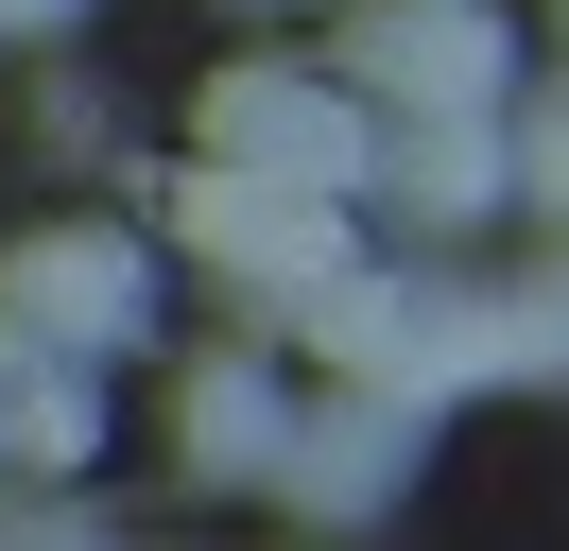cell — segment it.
Wrapping results in <instances>:
<instances>
[{
  "label": "cell",
  "mask_w": 569,
  "mask_h": 551,
  "mask_svg": "<svg viewBox=\"0 0 569 551\" xmlns=\"http://www.w3.org/2000/svg\"><path fill=\"white\" fill-rule=\"evenodd\" d=\"M104 448V397H87V344H36L0 310V465H87Z\"/></svg>",
  "instance_id": "ba28073f"
},
{
  "label": "cell",
  "mask_w": 569,
  "mask_h": 551,
  "mask_svg": "<svg viewBox=\"0 0 569 551\" xmlns=\"http://www.w3.org/2000/svg\"><path fill=\"white\" fill-rule=\"evenodd\" d=\"M277 431H293V379L259 362V344H208V362L173 379V465H190V482H259Z\"/></svg>",
  "instance_id": "52a82bcc"
},
{
  "label": "cell",
  "mask_w": 569,
  "mask_h": 551,
  "mask_svg": "<svg viewBox=\"0 0 569 551\" xmlns=\"http://www.w3.org/2000/svg\"><path fill=\"white\" fill-rule=\"evenodd\" d=\"M500 52H518V34H500L483 0H362V18L328 34V69L362 87V121H397V103H500Z\"/></svg>",
  "instance_id": "277c9868"
},
{
  "label": "cell",
  "mask_w": 569,
  "mask_h": 551,
  "mask_svg": "<svg viewBox=\"0 0 569 551\" xmlns=\"http://www.w3.org/2000/svg\"><path fill=\"white\" fill-rule=\"evenodd\" d=\"M500 379L569 397V224H552V276H518V293H500Z\"/></svg>",
  "instance_id": "30bf717a"
},
{
  "label": "cell",
  "mask_w": 569,
  "mask_h": 551,
  "mask_svg": "<svg viewBox=\"0 0 569 551\" xmlns=\"http://www.w3.org/2000/svg\"><path fill=\"white\" fill-rule=\"evenodd\" d=\"M242 18H277V0H242Z\"/></svg>",
  "instance_id": "4fadbf2b"
},
{
  "label": "cell",
  "mask_w": 569,
  "mask_h": 551,
  "mask_svg": "<svg viewBox=\"0 0 569 551\" xmlns=\"http://www.w3.org/2000/svg\"><path fill=\"white\" fill-rule=\"evenodd\" d=\"M552 18H569V0H552Z\"/></svg>",
  "instance_id": "5bb4252c"
},
{
  "label": "cell",
  "mask_w": 569,
  "mask_h": 551,
  "mask_svg": "<svg viewBox=\"0 0 569 551\" xmlns=\"http://www.w3.org/2000/svg\"><path fill=\"white\" fill-rule=\"evenodd\" d=\"M277 328L311 344L328 379H397V344H415V293H397V276H346V259H328V276H293V293H277Z\"/></svg>",
  "instance_id": "9c48e42d"
},
{
  "label": "cell",
  "mask_w": 569,
  "mask_h": 551,
  "mask_svg": "<svg viewBox=\"0 0 569 551\" xmlns=\"http://www.w3.org/2000/svg\"><path fill=\"white\" fill-rule=\"evenodd\" d=\"M415 448H431V413L397 397V379H328V397L277 431V465H259V482H277L293 517H346V534H362V517L415 500Z\"/></svg>",
  "instance_id": "7a4b0ae2"
},
{
  "label": "cell",
  "mask_w": 569,
  "mask_h": 551,
  "mask_svg": "<svg viewBox=\"0 0 569 551\" xmlns=\"http://www.w3.org/2000/svg\"><path fill=\"white\" fill-rule=\"evenodd\" d=\"M362 190L415 241L500 224V103H397V121H362Z\"/></svg>",
  "instance_id": "5b68a950"
},
{
  "label": "cell",
  "mask_w": 569,
  "mask_h": 551,
  "mask_svg": "<svg viewBox=\"0 0 569 551\" xmlns=\"http://www.w3.org/2000/svg\"><path fill=\"white\" fill-rule=\"evenodd\" d=\"M173 241L277 310L293 276H328V259H346V190H311V172H259V156H190V172H173Z\"/></svg>",
  "instance_id": "6da1fadb"
},
{
  "label": "cell",
  "mask_w": 569,
  "mask_h": 551,
  "mask_svg": "<svg viewBox=\"0 0 569 551\" xmlns=\"http://www.w3.org/2000/svg\"><path fill=\"white\" fill-rule=\"evenodd\" d=\"M500 207H535V224H569V87H535L518 121H500Z\"/></svg>",
  "instance_id": "8fae6325"
},
{
  "label": "cell",
  "mask_w": 569,
  "mask_h": 551,
  "mask_svg": "<svg viewBox=\"0 0 569 551\" xmlns=\"http://www.w3.org/2000/svg\"><path fill=\"white\" fill-rule=\"evenodd\" d=\"M208 156H259V172H311V190H362V87L346 69H277V52H224L208 103H190Z\"/></svg>",
  "instance_id": "3957f363"
},
{
  "label": "cell",
  "mask_w": 569,
  "mask_h": 551,
  "mask_svg": "<svg viewBox=\"0 0 569 551\" xmlns=\"http://www.w3.org/2000/svg\"><path fill=\"white\" fill-rule=\"evenodd\" d=\"M52 18H87V0H0V34H52Z\"/></svg>",
  "instance_id": "7c38bea8"
},
{
  "label": "cell",
  "mask_w": 569,
  "mask_h": 551,
  "mask_svg": "<svg viewBox=\"0 0 569 551\" xmlns=\"http://www.w3.org/2000/svg\"><path fill=\"white\" fill-rule=\"evenodd\" d=\"M0 310H18L36 344H87V362H104V344L156 328V276H139L121 224H36L18 259H0Z\"/></svg>",
  "instance_id": "8992f818"
}]
</instances>
